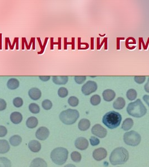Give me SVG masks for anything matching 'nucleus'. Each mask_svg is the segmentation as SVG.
Masks as SVG:
<instances>
[{"label": "nucleus", "instance_id": "3", "mask_svg": "<svg viewBox=\"0 0 149 167\" xmlns=\"http://www.w3.org/2000/svg\"><path fill=\"white\" fill-rule=\"evenodd\" d=\"M122 121V116L119 112L111 111L106 113L103 118V123L111 129L117 128Z\"/></svg>", "mask_w": 149, "mask_h": 167}, {"label": "nucleus", "instance_id": "5", "mask_svg": "<svg viewBox=\"0 0 149 167\" xmlns=\"http://www.w3.org/2000/svg\"><path fill=\"white\" fill-rule=\"evenodd\" d=\"M79 112L77 110H66L59 114V119L64 124L72 125L76 122L79 118Z\"/></svg>", "mask_w": 149, "mask_h": 167}, {"label": "nucleus", "instance_id": "2", "mask_svg": "<svg viewBox=\"0 0 149 167\" xmlns=\"http://www.w3.org/2000/svg\"><path fill=\"white\" fill-rule=\"evenodd\" d=\"M127 112L132 116L139 118L146 114L147 109L140 99H138L136 101L128 105Z\"/></svg>", "mask_w": 149, "mask_h": 167}, {"label": "nucleus", "instance_id": "14", "mask_svg": "<svg viewBox=\"0 0 149 167\" xmlns=\"http://www.w3.org/2000/svg\"><path fill=\"white\" fill-rule=\"evenodd\" d=\"M28 147L30 150L34 153H37L41 149V144L37 141H31L28 144Z\"/></svg>", "mask_w": 149, "mask_h": 167}, {"label": "nucleus", "instance_id": "6", "mask_svg": "<svg viewBox=\"0 0 149 167\" xmlns=\"http://www.w3.org/2000/svg\"><path fill=\"white\" fill-rule=\"evenodd\" d=\"M123 140L127 145L135 147L140 143L141 137L138 132L132 130L124 134Z\"/></svg>", "mask_w": 149, "mask_h": 167}, {"label": "nucleus", "instance_id": "26", "mask_svg": "<svg viewBox=\"0 0 149 167\" xmlns=\"http://www.w3.org/2000/svg\"><path fill=\"white\" fill-rule=\"evenodd\" d=\"M0 167H11V163L5 157H0Z\"/></svg>", "mask_w": 149, "mask_h": 167}, {"label": "nucleus", "instance_id": "36", "mask_svg": "<svg viewBox=\"0 0 149 167\" xmlns=\"http://www.w3.org/2000/svg\"><path fill=\"white\" fill-rule=\"evenodd\" d=\"M90 141L91 145L93 146H96L100 143L99 139L97 138L95 136H91L90 139Z\"/></svg>", "mask_w": 149, "mask_h": 167}, {"label": "nucleus", "instance_id": "31", "mask_svg": "<svg viewBox=\"0 0 149 167\" xmlns=\"http://www.w3.org/2000/svg\"><path fill=\"white\" fill-rule=\"evenodd\" d=\"M42 107L44 110H48L52 108L53 104L52 101L48 99H46L42 102Z\"/></svg>", "mask_w": 149, "mask_h": 167}, {"label": "nucleus", "instance_id": "25", "mask_svg": "<svg viewBox=\"0 0 149 167\" xmlns=\"http://www.w3.org/2000/svg\"><path fill=\"white\" fill-rule=\"evenodd\" d=\"M137 96H138L137 92L133 89L129 90L126 93V96L130 101L135 100L136 98H137Z\"/></svg>", "mask_w": 149, "mask_h": 167}, {"label": "nucleus", "instance_id": "17", "mask_svg": "<svg viewBox=\"0 0 149 167\" xmlns=\"http://www.w3.org/2000/svg\"><path fill=\"white\" fill-rule=\"evenodd\" d=\"M126 101L122 97H119L114 101L113 104V107L115 109L121 110L125 107Z\"/></svg>", "mask_w": 149, "mask_h": 167}, {"label": "nucleus", "instance_id": "38", "mask_svg": "<svg viewBox=\"0 0 149 167\" xmlns=\"http://www.w3.org/2000/svg\"><path fill=\"white\" fill-rule=\"evenodd\" d=\"M7 107V103L6 101L3 99L0 98V111H2L6 109Z\"/></svg>", "mask_w": 149, "mask_h": 167}, {"label": "nucleus", "instance_id": "40", "mask_svg": "<svg viewBox=\"0 0 149 167\" xmlns=\"http://www.w3.org/2000/svg\"><path fill=\"white\" fill-rule=\"evenodd\" d=\"M143 100L149 107V95H143Z\"/></svg>", "mask_w": 149, "mask_h": 167}, {"label": "nucleus", "instance_id": "12", "mask_svg": "<svg viewBox=\"0 0 149 167\" xmlns=\"http://www.w3.org/2000/svg\"><path fill=\"white\" fill-rule=\"evenodd\" d=\"M28 95L33 100H38L41 98V91L37 88H33L29 90Z\"/></svg>", "mask_w": 149, "mask_h": 167}, {"label": "nucleus", "instance_id": "19", "mask_svg": "<svg viewBox=\"0 0 149 167\" xmlns=\"http://www.w3.org/2000/svg\"><path fill=\"white\" fill-rule=\"evenodd\" d=\"M19 85L20 83L17 79L11 78L7 81V87L10 90H15L18 89L19 87Z\"/></svg>", "mask_w": 149, "mask_h": 167}, {"label": "nucleus", "instance_id": "37", "mask_svg": "<svg viewBox=\"0 0 149 167\" xmlns=\"http://www.w3.org/2000/svg\"><path fill=\"white\" fill-rule=\"evenodd\" d=\"M7 133V130L6 128L2 125H0V137H3L6 136Z\"/></svg>", "mask_w": 149, "mask_h": 167}, {"label": "nucleus", "instance_id": "13", "mask_svg": "<svg viewBox=\"0 0 149 167\" xmlns=\"http://www.w3.org/2000/svg\"><path fill=\"white\" fill-rule=\"evenodd\" d=\"M103 98L106 101H111L116 97V93L113 90L107 89L102 94Z\"/></svg>", "mask_w": 149, "mask_h": 167}, {"label": "nucleus", "instance_id": "15", "mask_svg": "<svg viewBox=\"0 0 149 167\" xmlns=\"http://www.w3.org/2000/svg\"><path fill=\"white\" fill-rule=\"evenodd\" d=\"M68 80L67 76H54L52 77L53 82L57 85H65Z\"/></svg>", "mask_w": 149, "mask_h": 167}, {"label": "nucleus", "instance_id": "10", "mask_svg": "<svg viewBox=\"0 0 149 167\" xmlns=\"http://www.w3.org/2000/svg\"><path fill=\"white\" fill-rule=\"evenodd\" d=\"M94 158L97 161H100L105 159L107 156V152L103 148H100L95 150L93 153Z\"/></svg>", "mask_w": 149, "mask_h": 167}, {"label": "nucleus", "instance_id": "9", "mask_svg": "<svg viewBox=\"0 0 149 167\" xmlns=\"http://www.w3.org/2000/svg\"><path fill=\"white\" fill-rule=\"evenodd\" d=\"M49 135H50L49 130L46 127H40L37 130L35 133V136L37 138L41 141L46 140L48 137Z\"/></svg>", "mask_w": 149, "mask_h": 167}, {"label": "nucleus", "instance_id": "20", "mask_svg": "<svg viewBox=\"0 0 149 167\" xmlns=\"http://www.w3.org/2000/svg\"><path fill=\"white\" fill-rule=\"evenodd\" d=\"M90 127V122L87 119H82L79 121L78 127L81 131H85Z\"/></svg>", "mask_w": 149, "mask_h": 167}, {"label": "nucleus", "instance_id": "24", "mask_svg": "<svg viewBox=\"0 0 149 167\" xmlns=\"http://www.w3.org/2000/svg\"><path fill=\"white\" fill-rule=\"evenodd\" d=\"M9 141L10 144H11L12 146L16 147L21 144V143L22 142V138L20 136L16 135L11 136Z\"/></svg>", "mask_w": 149, "mask_h": 167}, {"label": "nucleus", "instance_id": "41", "mask_svg": "<svg viewBox=\"0 0 149 167\" xmlns=\"http://www.w3.org/2000/svg\"><path fill=\"white\" fill-rule=\"evenodd\" d=\"M144 89H145L146 92L149 93V78L148 79L147 82L146 83V84L144 86Z\"/></svg>", "mask_w": 149, "mask_h": 167}, {"label": "nucleus", "instance_id": "8", "mask_svg": "<svg viewBox=\"0 0 149 167\" xmlns=\"http://www.w3.org/2000/svg\"><path fill=\"white\" fill-rule=\"evenodd\" d=\"M91 132L94 136H97L100 138H103L107 134V130L100 124L94 125L91 129Z\"/></svg>", "mask_w": 149, "mask_h": 167}, {"label": "nucleus", "instance_id": "39", "mask_svg": "<svg viewBox=\"0 0 149 167\" xmlns=\"http://www.w3.org/2000/svg\"><path fill=\"white\" fill-rule=\"evenodd\" d=\"M39 78L42 81L46 82V81H47L50 80V76H39Z\"/></svg>", "mask_w": 149, "mask_h": 167}, {"label": "nucleus", "instance_id": "11", "mask_svg": "<svg viewBox=\"0 0 149 167\" xmlns=\"http://www.w3.org/2000/svg\"><path fill=\"white\" fill-rule=\"evenodd\" d=\"M76 148L81 150L86 149L89 146V142L84 137H80L76 139L75 143Z\"/></svg>", "mask_w": 149, "mask_h": 167}, {"label": "nucleus", "instance_id": "34", "mask_svg": "<svg viewBox=\"0 0 149 167\" xmlns=\"http://www.w3.org/2000/svg\"><path fill=\"white\" fill-rule=\"evenodd\" d=\"M75 81L78 84H81L85 82L86 80V77L85 76H75Z\"/></svg>", "mask_w": 149, "mask_h": 167}, {"label": "nucleus", "instance_id": "21", "mask_svg": "<svg viewBox=\"0 0 149 167\" xmlns=\"http://www.w3.org/2000/svg\"><path fill=\"white\" fill-rule=\"evenodd\" d=\"M9 142L6 140H0V154L7 153L10 150Z\"/></svg>", "mask_w": 149, "mask_h": 167}, {"label": "nucleus", "instance_id": "32", "mask_svg": "<svg viewBox=\"0 0 149 167\" xmlns=\"http://www.w3.org/2000/svg\"><path fill=\"white\" fill-rule=\"evenodd\" d=\"M68 94V90L64 87H61L58 90V95L61 98H65Z\"/></svg>", "mask_w": 149, "mask_h": 167}, {"label": "nucleus", "instance_id": "16", "mask_svg": "<svg viewBox=\"0 0 149 167\" xmlns=\"http://www.w3.org/2000/svg\"><path fill=\"white\" fill-rule=\"evenodd\" d=\"M10 120L14 124H19L22 121L23 116L20 112H15L10 115Z\"/></svg>", "mask_w": 149, "mask_h": 167}, {"label": "nucleus", "instance_id": "4", "mask_svg": "<svg viewBox=\"0 0 149 167\" xmlns=\"http://www.w3.org/2000/svg\"><path fill=\"white\" fill-rule=\"evenodd\" d=\"M68 155V152L66 148L59 147L53 150L50 154V158L54 163L61 165L67 161Z\"/></svg>", "mask_w": 149, "mask_h": 167}, {"label": "nucleus", "instance_id": "7", "mask_svg": "<svg viewBox=\"0 0 149 167\" xmlns=\"http://www.w3.org/2000/svg\"><path fill=\"white\" fill-rule=\"evenodd\" d=\"M98 89L96 82L93 81H88L82 86L81 92L85 95H89L95 92Z\"/></svg>", "mask_w": 149, "mask_h": 167}, {"label": "nucleus", "instance_id": "22", "mask_svg": "<svg viewBox=\"0 0 149 167\" xmlns=\"http://www.w3.org/2000/svg\"><path fill=\"white\" fill-rule=\"evenodd\" d=\"M38 120L37 118L34 116H31L26 120V126L28 128L33 129L38 125Z\"/></svg>", "mask_w": 149, "mask_h": 167}, {"label": "nucleus", "instance_id": "42", "mask_svg": "<svg viewBox=\"0 0 149 167\" xmlns=\"http://www.w3.org/2000/svg\"><path fill=\"white\" fill-rule=\"evenodd\" d=\"M64 167H76L75 165L73 164H67L66 165H65Z\"/></svg>", "mask_w": 149, "mask_h": 167}, {"label": "nucleus", "instance_id": "29", "mask_svg": "<svg viewBox=\"0 0 149 167\" xmlns=\"http://www.w3.org/2000/svg\"><path fill=\"white\" fill-rule=\"evenodd\" d=\"M71 158L73 161L76 163H79L81 160V156L80 153L77 152H73L71 154Z\"/></svg>", "mask_w": 149, "mask_h": 167}, {"label": "nucleus", "instance_id": "18", "mask_svg": "<svg viewBox=\"0 0 149 167\" xmlns=\"http://www.w3.org/2000/svg\"><path fill=\"white\" fill-rule=\"evenodd\" d=\"M30 167H47V164L43 159L37 158L33 160Z\"/></svg>", "mask_w": 149, "mask_h": 167}, {"label": "nucleus", "instance_id": "27", "mask_svg": "<svg viewBox=\"0 0 149 167\" xmlns=\"http://www.w3.org/2000/svg\"><path fill=\"white\" fill-rule=\"evenodd\" d=\"M29 109L32 113L36 114L40 112L41 109L38 104H35V103H31L29 106Z\"/></svg>", "mask_w": 149, "mask_h": 167}, {"label": "nucleus", "instance_id": "35", "mask_svg": "<svg viewBox=\"0 0 149 167\" xmlns=\"http://www.w3.org/2000/svg\"><path fill=\"white\" fill-rule=\"evenodd\" d=\"M134 80L136 83L139 84H143L146 80V76H134Z\"/></svg>", "mask_w": 149, "mask_h": 167}, {"label": "nucleus", "instance_id": "28", "mask_svg": "<svg viewBox=\"0 0 149 167\" xmlns=\"http://www.w3.org/2000/svg\"><path fill=\"white\" fill-rule=\"evenodd\" d=\"M101 102V98L99 95H95L92 96L90 98V103L94 106H97Z\"/></svg>", "mask_w": 149, "mask_h": 167}, {"label": "nucleus", "instance_id": "23", "mask_svg": "<svg viewBox=\"0 0 149 167\" xmlns=\"http://www.w3.org/2000/svg\"><path fill=\"white\" fill-rule=\"evenodd\" d=\"M134 125V120L131 118H127L123 122L122 129L125 131L131 129Z\"/></svg>", "mask_w": 149, "mask_h": 167}, {"label": "nucleus", "instance_id": "1", "mask_svg": "<svg viewBox=\"0 0 149 167\" xmlns=\"http://www.w3.org/2000/svg\"><path fill=\"white\" fill-rule=\"evenodd\" d=\"M129 158V152L123 147H118L112 152L109 161L112 165L125 164Z\"/></svg>", "mask_w": 149, "mask_h": 167}, {"label": "nucleus", "instance_id": "33", "mask_svg": "<svg viewBox=\"0 0 149 167\" xmlns=\"http://www.w3.org/2000/svg\"><path fill=\"white\" fill-rule=\"evenodd\" d=\"M13 105L16 108H20L23 105V100L20 97H16L13 100Z\"/></svg>", "mask_w": 149, "mask_h": 167}, {"label": "nucleus", "instance_id": "30", "mask_svg": "<svg viewBox=\"0 0 149 167\" xmlns=\"http://www.w3.org/2000/svg\"><path fill=\"white\" fill-rule=\"evenodd\" d=\"M79 100L76 96H71L68 99V103L71 107H77L79 104Z\"/></svg>", "mask_w": 149, "mask_h": 167}]
</instances>
